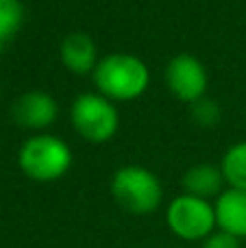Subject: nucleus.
<instances>
[{"label":"nucleus","instance_id":"obj_1","mask_svg":"<svg viewBox=\"0 0 246 248\" xmlns=\"http://www.w3.org/2000/svg\"><path fill=\"white\" fill-rule=\"evenodd\" d=\"M94 83L98 94L109 100H133L146 92L151 72L139 57L113 52L98 61L94 70Z\"/></svg>","mask_w":246,"mask_h":248},{"label":"nucleus","instance_id":"obj_2","mask_svg":"<svg viewBox=\"0 0 246 248\" xmlns=\"http://www.w3.org/2000/svg\"><path fill=\"white\" fill-rule=\"evenodd\" d=\"M17 166L29 179L39 183L57 181L72 166V150L55 135H33L22 144Z\"/></svg>","mask_w":246,"mask_h":248},{"label":"nucleus","instance_id":"obj_3","mask_svg":"<svg viewBox=\"0 0 246 248\" xmlns=\"http://www.w3.org/2000/svg\"><path fill=\"white\" fill-rule=\"evenodd\" d=\"M111 196L129 214L148 216L161 205L164 189L151 170L142 166H124L111 179Z\"/></svg>","mask_w":246,"mask_h":248},{"label":"nucleus","instance_id":"obj_4","mask_svg":"<svg viewBox=\"0 0 246 248\" xmlns=\"http://www.w3.org/2000/svg\"><path fill=\"white\" fill-rule=\"evenodd\" d=\"M166 224L170 233L183 242H205L214 231H218L214 202L190 194H181L168 205Z\"/></svg>","mask_w":246,"mask_h":248},{"label":"nucleus","instance_id":"obj_5","mask_svg":"<svg viewBox=\"0 0 246 248\" xmlns=\"http://www.w3.org/2000/svg\"><path fill=\"white\" fill-rule=\"evenodd\" d=\"M72 126L83 140L92 144H103L116 135L120 126L118 109L103 94H78L70 109Z\"/></svg>","mask_w":246,"mask_h":248},{"label":"nucleus","instance_id":"obj_6","mask_svg":"<svg viewBox=\"0 0 246 248\" xmlns=\"http://www.w3.org/2000/svg\"><path fill=\"white\" fill-rule=\"evenodd\" d=\"M166 83L168 90L177 96L181 103H196V100L205 98L207 92V70L196 57L192 55H179L170 59L168 68H166Z\"/></svg>","mask_w":246,"mask_h":248},{"label":"nucleus","instance_id":"obj_7","mask_svg":"<svg viewBox=\"0 0 246 248\" xmlns=\"http://www.w3.org/2000/svg\"><path fill=\"white\" fill-rule=\"evenodd\" d=\"M57 100L46 92H26L13 105V120L24 128H46L57 120Z\"/></svg>","mask_w":246,"mask_h":248},{"label":"nucleus","instance_id":"obj_8","mask_svg":"<svg viewBox=\"0 0 246 248\" xmlns=\"http://www.w3.org/2000/svg\"><path fill=\"white\" fill-rule=\"evenodd\" d=\"M218 231L244 240L246 237V192L227 187L214 202Z\"/></svg>","mask_w":246,"mask_h":248},{"label":"nucleus","instance_id":"obj_9","mask_svg":"<svg viewBox=\"0 0 246 248\" xmlns=\"http://www.w3.org/2000/svg\"><path fill=\"white\" fill-rule=\"evenodd\" d=\"M61 63L74 74H90L96 70V44L85 33H70L59 48Z\"/></svg>","mask_w":246,"mask_h":248},{"label":"nucleus","instance_id":"obj_10","mask_svg":"<svg viewBox=\"0 0 246 248\" xmlns=\"http://www.w3.org/2000/svg\"><path fill=\"white\" fill-rule=\"evenodd\" d=\"M183 194H190L196 198H209L220 196L225 189V176H222L220 166H212V163H199V166H192L190 170L183 174Z\"/></svg>","mask_w":246,"mask_h":248},{"label":"nucleus","instance_id":"obj_11","mask_svg":"<svg viewBox=\"0 0 246 248\" xmlns=\"http://www.w3.org/2000/svg\"><path fill=\"white\" fill-rule=\"evenodd\" d=\"M225 183L233 189L246 192V141L231 146L220 161Z\"/></svg>","mask_w":246,"mask_h":248},{"label":"nucleus","instance_id":"obj_12","mask_svg":"<svg viewBox=\"0 0 246 248\" xmlns=\"http://www.w3.org/2000/svg\"><path fill=\"white\" fill-rule=\"evenodd\" d=\"M24 22V4L20 0H0V52L15 37Z\"/></svg>","mask_w":246,"mask_h":248},{"label":"nucleus","instance_id":"obj_13","mask_svg":"<svg viewBox=\"0 0 246 248\" xmlns=\"http://www.w3.org/2000/svg\"><path fill=\"white\" fill-rule=\"evenodd\" d=\"M190 116L200 126H214L220 120V107L212 98H200L190 105Z\"/></svg>","mask_w":246,"mask_h":248},{"label":"nucleus","instance_id":"obj_14","mask_svg":"<svg viewBox=\"0 0 246 248\" xmlns=\"http://www.w3.org/2000/svg\"><path fill=\"white\" fill-rule=\"evenodd\" d=\"M200 248H240V240L225 231H214Z\"/></svg>","mask_w":246,"mask_h":248}]
</instances>
